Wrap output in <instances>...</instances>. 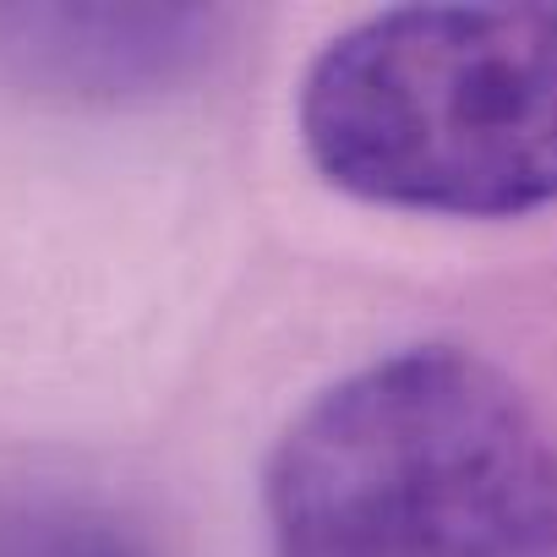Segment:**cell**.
Returning a JSON list of instances; mask_svg holds the SVG:
<instances>
[{
  "mask_svg": "<svg viewBox=\"0 0 557 557\" xmlns=\"http://www.w3.org/2000/svg\"><path fill=\"white\" fill-rule=\"evenodd\" d=\"M262 524L268 557H557V432L481 350L399 345L290 416Z\"/></svg>",
  "mask_w": 557,
  "mask_h": 557,
  "instance_id": "1",
  "label": "cell"
},
{
  "mask_svg": "<svg viewBox=\"0 0 557 557\" xmlns=\"http://www.w3.org/2000/svg\"><path fill=\"white\" fill-rule=\"evenodd\" d=\"M312 170L372 208L524 219L557 202V7H388L301 88Z\"/></svg>",
  "mask_w": 557,
  "mask_h": 557,
  "instance_id": "2",
  "label": "cell"
},
{
  "mask_svg": "<svg viewBox=\"0 0 557 557\" xmlns=\"http://www.w3.org/2000/svg\"><path fill=\"white\" fill-rule=\"evenodd\" d=\"M219 34L202 7H0V55L66 99L164 94L208 66Z\"/></svg>",
  "mask_w": 557,
  "mask_h": 557,
  "instance_id": "3",
  "label": "cell"
},
{
  "mask_svg": "<svg viewBox=\"0 0 557 557\" xmlns=\"http://www.w3.org/2000/svg\"><path fill=\"white\" fill-rule=\"evenodd\" d=\"M0 557H148V546L88 497L23 492L0 503Z\"/></svg>",
  "mask_w": 557,
  "mask_h": 557,
  "instance_id": "4",
  "label": "cell"
}]
</instances>
